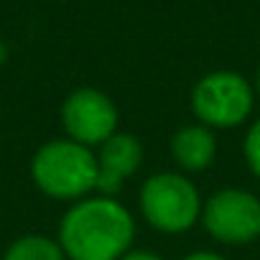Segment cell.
Instances as JSON below:
<instances>
[{"label":"cell","instance_id":"cell-1","mask_svg":"<svg viewBox=\"0 0 260 260\" xmlns=\"http://www.w3.org/2000/svg\"><path fill=\"white\" fill-rule=\"evenodd\" d=\"M133 237V214L112 197L79 199L59 227V245L67 260H122Z\"/></svg>","mask_w":260,"mask_h":260},{"label":"cell","instance_id":"cell-2","mask_svg":"<svg viewBox=\"0 0 260 260\" xmlns=\"http://www.w3.org/2000/svg\"><path fill=\"white\" fill-rule=\"evenodd\" d=\"M31 176L46 197L79 202L97 189V156L72 138L49 141L36 151Z\"/></svg>","mask_w":260,"mask_h":260},{"label":"cell","instance_id":"cell-3","mask_svg":"<svg viewBox=\"0 0 260 260\" xmlns=\"http://www.w3.org/2000/svg\"><path fill=\"white\" fill-rule=\"evenodd\" d=\"M202 197L194 181L176 171L153 174L141 189V212L146 222L166 235L186 232L202 214Z\"/></svg>","mask_w":260,"mask_h":260},{"label":"cell","instance_id":"cell-4","mask_svg":"<svg viewBox=\"0 0 260 260\" xmlns=\"http://www.w3.org/2000/svg\"><path fill=\"white\" fill-rule=\"evenodd\" d=\"M255 105V89L237 72H209L191 89V112L209 130L237 127Z\"/></svg>","mask_w":260,"mask_h":260},{"label":"cell","instance_id":"cell-5","mask_svg":"<svg viewBox=\"0 0 260 260\" xmlns=\"http://www.w3.org/2000/svg\"><path fill=\"white\" fill-rule=\"evenodd\" d=\"M207 232L224 245H247L260 237V199L247 189L214 191L202 207Z\"/></svg>","mask_w":260,"mask_h":260},{"label":"cell","instance_id":"cell-6","mask_svg":"<svg viewBox=\"0 0 260 260\" xmlns=\"http://www.w3.org/2000/svg\"><path fill=\"white\" fill-rule=\"evenodd\" d=\"M117 117L120 115L115 102L94 87L74 89L61 105V122L67 136L87 148L102 146L117 133Z\"/></svg>","mask_w":260,"mask_h":260},{"label":"cell","instance_id":"cell-7","mask_svg":"<svg viewBox=\"0 0 260 260\" xmlns=\"http://www.w3.org/2000/svg\"><path fill=\"white\" fill-rule=\"evenodd\" d=\"M143 164V146L130 133H115L100 146L97 156V191L112 197Z\"/></svg>","mask_w":260,"mask_h":260},{"label":"cell","instance_id":"cell-8","mask_svg":"<svg viewBox=\"0 0 260 260\" xmlns=\"http://www.w3.org/2000/svg\"><path fill=\"white\" fill-rule=\"evenodd\" d=\"M171 156L184 171H204L217 158V138L202 122L184 125L171 136Z\"/></svg>","mask_w":260,"mask_h":260},{"label":"cell","instance_id":"cell-9","mask_svg":"<svg viewBox=\"0 0 260 260\" xmlns=\"http://www.w3.org/2000/svg\"><path fill=\"white\" fill-rule=\"evenodd\" d=\"M3 260H67L61 245L46 235H26L18 237Z\"/></svg>","mask_w":260,"mask_h":260},{"label":"cell","instance_id":"cell-10","mask_svg":"<svg viewBox=\"0 0 260 260\" xmlns=\"http://www.w3.org/2000/svg\"><path fill=\"white\" fill-rule=\"evenodd\" d=\"M245 161L250 171L260 179V120H255L245 136Z\"/></svg>","mask_w":260,"mask_h":260},{"label":"cell","instance_id":"cell-11","mask_svg":"<svg viewBox=\"0 0 260 260\" xmlns=\"http://www.w3.org/2000/svg\"><path fill=\"white\" fill-rule=\"evenodd\" d=\"M184 260H227V257L219 255V252H212V250H197V252L186 255Z\"/></svg>","mask_w":260,"mask_h":260},{"label":"cell","instance_id":"cell-12","mask_svg":"<svg viewBox=\"0 0 260 260\" xmlns=\"http://www.w3.org/2000/svg\"><path fill=\"white\" fill-rule=\"evenodd\" d=\"M122 260H164V257L156 252H148V250H138V252H127Z\"/></svg>","mask_w":260,"mask_h":260},{"label":"cell","instance_id":"cell-13","mask_svg":"<svg viewBox=\"0 0 260 260\" xmlns=\"http://www.w3.org/2000/svg\"><path fill=\"white\" fill-rule=\"evenodd\" d=\"M255 92H257V97H260V69H257V79H255Z\"/></svg>","mask_w":260,"mask_h":260},{"label":"cell","instance_id":"cell-14","mask_svg":"<svg viewBox=\"0 0 260 260\" xmlns=\"http://www.w3.org/2000/svg\"><path fill=\"white\" fill-rule=\"evenodd\" d=\"M3 61H6V46L0 44V64H3Z\"/></svg>","mask_w":260,"mask_h":260}]
</instances>
